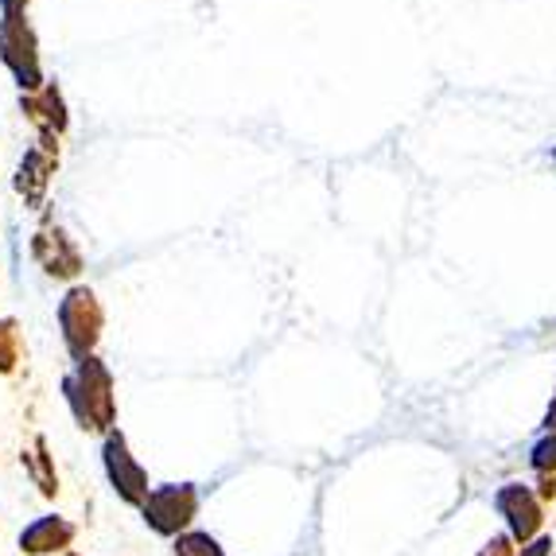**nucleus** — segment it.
I'll list each match as a JSON object with an SVG mask.
<instances>
[{"mask_svg": "<svg viewBox=\"0 0 556 556\" xmlns=\"http://www.w3.org/2000/svg\"><path fill=\"white\" fill-rule=\"evenodd\" d=\"M179 556H218V545L211 538H187L179 541Z\"/></svg>", "mask_w": 556, "mask_h": 556, "instance_id": "20e7f679", "label": "nucleus"}, {"mask_svg": "<svg viewBox=\"0 0 556 556\" xmlns=\"http://www.w3.org/2000/svg\"><path fill=\"white\" fill-rule=\"evenodd\" d=\"M105 467H110V479L117 482V491L125 494V498L129 502L144 498V491H149V486H144V471L129 459L121 437H110V444H105Z\"/></svg>", "mask_w": 556, "mask_h": 556, "instance_id": "f03ea898", "label": "nucleus"}, {"mask_svg": "<svg viewBox=\"0 0 556 556\" xmlns=\"http://www.w3.org/2000/svg\"><path fill=\"white\" fill-rule=\"evenodd\" d=\"M71 533H75V529L63 526V521L43 518L36 529H28V533H24V548H28V553H51L55 545H66V541H71Z\"/></svg>", "mask_w": 556, "mask_h": 556, "instance_id": "7ed1b4c3", "label": "nucleus"}, {"mask_svg": "<svg viewBox=\"0 0 556 556\" xmlns=\"http://www.w3.org/2000/svg\"><path fill=\"white\" fill-rule=\"evenodd\" d=\"M144 514H149L160 533H172V529L187 526V518L195 514V494H191V486H164V491H156L149 498Z\"/></svg>", "mask_w": 556, "mask_h": 556, "instance_id": "f257e3e1", "label": "nucleus"}]
</instances>
